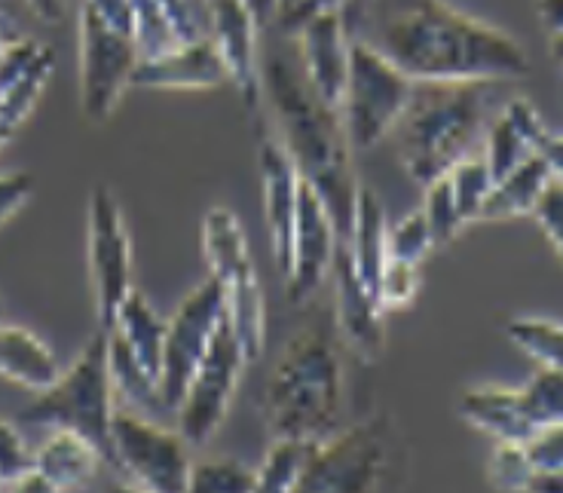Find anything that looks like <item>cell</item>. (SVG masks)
I'll list each match as a JSON object with an SVG mask.
<instances>
[{
    "label": "cell",
    "mask_w": 563,
    "mask_h": 493,
    "mask_svg": "<svg viewBox=\"0 0 563 493\" xmlns=\"http://www.w3.org/2000/svg\"><path fill=\"white\" fill-rule=\"evenodd\" d=\"M365 37L417 84H496L530 74L523 46L448 0H371Z\"/></svg>",
    "instance_id": "1"
},
{
    "label": "cell",
    "mask_w": 563,
    "mask_h": 493,
    "mask_svg": "<svg viewBox=\"0 0 563 493\" xmlns=\"http://www.w3.org/2000/svg\"><path fill=\"white\" fill-rule=\"evenodd\" d=\"M261 89L276 117V139L295 160L300 178L310 184L331 211L340 245L350 242L358 182L352 172V147L340 111L312 92L300 58L273 50L261 65Z\"/></svg>",
    "instance_id": "2"
},
{
    "label": "cell",
    "mask_w": 563,
    "mask_h": 493,
    "mask_svg": "<svg viewBox=\"0 0 563 493\" xmlns=\"http://www.w3.org/2000/svg\"><path fill=\"white\" fill-rule=\"evenodd\" d=\"M343 410V362L324 322L300 328L285 343L264 390V417L273 438L324 441Z\"/></svg>",
    "instance_id": "3"
},
{
    "label": "cell",
    "mask_w": 563,
    "mask_h": 493,
    "mask_svg": "<svg viewBox=\"0 0 563 493\" xmlns=\"http://www.w3.org/2000/svg\"><path fill=\"white\" fill-rule=\"evenodd\" d=\"M487 84H417L398 120V156L417 184L451 172L484 129Z\"/></svg>",
    "instance_id": "4"
},
{
    "label": "cell",
    "mask_w": 563,
    "mask_h": 493,
    "mask_svg": "<svg viewBox=\"0 0 563 493\" xmlns=\"http://www.w3.org/2000/svg\"><path fill=\"white\" fill-rule=\"evenodd\" d=\"M113 381L108 368V331H96L77 359L62 368L53 386H46L29 408L22 410V420L46 429H68L74 436L86 438L101 460L113 465L111 423H113Z\"/></svg>",
    "instance_id": "5"
},
{
    "label": "cell",
    "mask_w": 563,
    "mask_h": 493,
    "mask_svg": "<svg viewBox=\"0 0 563 493\" xmlns=\"http://www.w3.org/2000/svg\"><path fill=\"white\" fill-rule=\"evenodd\" d=\"M417 80L393 65L365 41H352L350 74L340 105V120L352 151H367L395 132L401 113L410 105Z\"/></svg>",
    "instance_id": "6"
},
{
    "label": "cell",
    "mask_w": 563,
    "mask_h": 493,
    "mask_svg": "<svg viewBox=\"0 0 563 493\" xmlns=\"http://www.w3.org/2000/svg\"><path fill=\"white\" fill-rule=\"evenodd\" d=\"M393 453V420L367 417L319 441L295 493H380Z\"/></svg>",
    "instance_id": "7"
},
{
    "label": "cell",
    "mask_w": 563,
    "mask_h": 493,
    "mask_svg": "<svg viewBox=\"0 0 563 493\" xmlns=\"http://www.w3.org/2000/svg\"><path fill=\"white\" fill-rule=\"evenodd\" d=\"M113 469L144 493H184L190 479V445L181 432L147 420L139 410H113Z\"/></svg>",
    "instance_id": "8"
},
{
    "label": "cell",
    "mask_w": 563,
    "mask_h": 493,
    "mask_svg": "<svg viewBox=\"0 0 563 493\" xmlns=\"http://www.w3.org/2000/svg\"><path fill=\"white\" fill-rule=\"evenodd\" d=\"M227 319L224 285L206 276L190 295L178 304V310L166 319V350H163V374H159V395L166 410L181 405L184 390L194 377L199 362L206 359L211 340Z\"/></svg>",
    "instance_id": "9"
},
{
    "label": "cell",
    "mask_w": 563,
    "mask_h": 493,
    "mask_svg": "<svg viewBox=\"0 0 563 493\" xmlns=\"http://www.w3.org/2000/svg\"><path fill=\"white\" fill-rule=\"evenodd\" d=\"M77 65H80V108L86 120H108L132 86L139 65L135 41L123 31L104 25L80 3L77 15Z\"/></svg>",
    "instance_id": "10"
},
{
    "label": "cell",
    "mask_w": 563,
    "mask_h": 493,
    "mask_svg": "<svg viewBox=\"0 0 563 493\" xmlns=\"http://www.w3.org/2000/svg\"><path fill=\"white\" fill-rule=\"evenodd\" d=\"M86 254L99 331H111L117 310L132 292V240L126 233L123 209L104 184H99L89 197Z\"/></svg>",
    "instance_id": "11"
},
{
    "label": "cell",
    "mask_w": 563,
    "mask_h": 493,
    "mask_svg": "<svg viewBox=\"0 0 563 493\" xmlns=\"http://www.w3.org/2000/svg\"><path fill=\"white\" fill-rule=\"evenodd\" d=\"M245 365L249 362L242 355L240 340L224 319V325L218 328V335L211 340L206 359L199 362L194 377L187 383L181 405L175 408L178 432L187 438V445H194V448L206 445L224 426Z\"/></svg>",
    "instance_id": "12"
},
{
    "label": "cell",
    "mask_w": 563,
    "mask_h": 493,
    "mask_svg": "<svg viewBox=\"0 0 563 493\" xmlns=\"http://www.w3.org/2000/svg\"><path fill=\"white\" fill-rule=\"evenodd\" d=\"M338 227L331 221V211L310 184L300 178L291 261H288V273H285V288L295 304L310 300L324 285L328 273H334L331 267L338 258Z\"/></svg>",
    "instance_id": "13"
},
{
    "label": "cell",
    "mask_w": 563,
    "mask_h": 493,
    "mask_svg": "<svg viewBox=\"0 0 563 493\" xmlns=\"http://www.w3.org/2000/svg\"><path fill=\"white\" fill-rule=\"evenodd\" d=\"M297 37V58L300 68L310 80L312 92L328 105L340 111L343 105V89H346V74H350V31L343 10L319 13L307 19L295 31Z\"/></svg>",
    "instance_id": "14"
},
{
    "label": "cell",
    "mask_w": 563,
    "mask_h": 493,
    "mask_svg": "<svg viewBox=\"0 0 563 493\" xmlns=\"http://www.w3.org/2000/svg\"><path fill=\"white\" fill-rule=\"evenodd\" d=\"M209 10V37L224 58L227 84L240 92L245 108H257L264 99L261 89V58H257V31L249 7L242 0H206Z\"/></svg>",
    "instance_id": "15"
},
{
    "label": "cell",
    "mask_w": 563,
    "mask_h": 493,
    "mask_svg": "<svg viewBox=\"0 0 563 493\" xmlns=\"http://www.w3.org/2000/svg\"><path fill=\"white\" fill-rule=\"evenodd\" d=\"M261 187H264V218H267L269 249L273 261L282 270V276L288 273L291 261V237H295V215L297 197H300V172L295 160L282 147L276 135H261Z\"/></svg>",
    "instance_id": "16"
},
{
    "label": "cell",
    "mask_w": 563,
    "mask_h": 493,
    "mask_svg": "<svg viewBox=\"0 0 563 493\" xmlns=\"http://www.w3.org/2000/svg\"><path fill=\"white\" fill-rule=\"evenodd\" d=\"M199 37H209L206 0H132V41L139 58L163 56Z\"/></svg>",
    "instance_id": "17"
},
{
    "label": "cell",
    "mask_w": 563,
    "mask_h": 493,
    "mask_svg": "<svg viewBox=\"0 0 563 493\" xmlns=\"http://www.w3.org/2000/svg\"><path fill=\"white\" fill-rule=\"evenodd\" d=\"M221 84H227V68L211 37L181 43L156 58H139L132 74V86L139 89L194 92V89H218Z\"/></svg>",
    "instance_id": "18"
},
{
    "label": "cell",
    "mask_w": 563,
    "mask_h": 493,
    "mask_svg": "<svg viewBox=\"0 0 563 493\" xmlns=\"http://www.w3.org/2000/svg\"><path fill=\"white\" fill-rule=\"evenodd\" d=\"M56 53L53 46L22 37L0 62V120L19 129L37 108L43 89L53 80Z\"/></svg>",
    "instance_id": "19"
},
{
    "label": "cell",
    "mask_w": 563,
    "mask_h": 493,
    "mask_svg": "<svg viewBox=\"0 0 563 493\" xmlns=\"http://www.w3.org/2000/svg\"><path fill=\"white\" fill-rule=\"evenodd\" d=\"M334 280H338V328L346 347H350L362 362H374L380 359L383 343H386V331H383V316L377 297L367 292L352 273V264L346 252L338 245V258H334Z\"/></svg>",
    "instance_id": "20"
},
{
    "label": "cell",
    "mask_w": 563,
    "mask_h": 493,
    "mask_svg": "<svg viewBox=\"0 0 563 493\" xmlns=\"http://www.w3.org/2000/svg\"><path fill=\"white\" fill-rule=\"evenodd\" d=\"M545 132L549 129L533 108V101H508L487 132V147H484V163L490 169L493 182H499L515 166H521L527 156H533L539 141L545 139Z\"/></svg>",
    "instance_id": "21"
},
{
    "label": "cell",
    "mask_w": 563,
    "mask_h": 493,
    "mask_svg": "<svg viewBox=\"0 0 563 493\" xmlns=\"http://www.w3.org/2000/svg\"><path fill=\"white\" fill-rule=\"evenodd\" d=\"M460 417L496 441L527 445L536 426L527 417L521 390L508 386H472L460 395Z\"/></svg>",
    "instance_id": "22"
},
{
    "label": "cell",
    "mask_w": 563,
    "mask_h": 493,
    "mask_svg": "<svg viewBox=\"0 0 563 493\" xmlns=\"http://www.w3.org/2000/svg\"><path fill=\"white\" fill-rule=\"evenodd\" d=\"M389 224H386V211L383 202L377 199L374 190L358 187V199H355V215H352V233L346 245H340L346 258H350L352 273L365 285L371 295L377 297V282L380 273L389 261Z\"/></svg>",
    "instance_id": "23"
},
{
    "label": "cell",
    "mask_w": 563,
    "mask_h": 493,
    "mask_svg": "<svg viewBox=\"0 0 563 493\" xmlns=\"http://www.w3.org/2000/svg\"><path fill=\"white\" fill-rule=\"evenodd\" d=\"M62 374L56 352L25 325L0 322V377L31 393H43Z\"/></svg>",
    "instance_id": "24"
},
{
    "label": "cell",
    "mask_w": 563,
    "mask_h": 493,
    "mask_svg": "<svg viewBox=\"0 0 563 493\" xmlns=\"http://www.w3.org/2000/svg\"><path fill=\"white\" fill-rule=\"evenodd\" d=\"M101 463V453L86 438L74 436L68 429H53V436L34 451V472L49 481L58 493L84 487L99 472Z\"/></svg>",
    "instance_id": "25"
},
{
    "label": "cell",
    "mask_w": 563,
    "mask_h": 493,
    "mask_svg": "<svg viewBox=\"0 0 563 493\" xmlns=\"http://www.w3.org/2000/svg\"><path fill=\"white\" fill-rule=\"evenodd\" d=\"M202 254H206L209 273L221 285L240 280L254 270L245 230H242L240 218L227 206H211L206 211V218H202Z\"/></svg>",
    "instance_id": "26"
},
{
    "label": "cell",
    "mask_w": 563,
    "mask_h": 493,
    "mask_svg": "<svg viewBox=\"0 0 563 493\" xmlns=\"http://www.w3.org/2000/svg\"><path fill=\"white\" fill-rule=\"evenodd\" d=\"M111 331H117L123 338L129 352L139 359V365L159 383L163 350H166V319L154 310V304L132 288L126 300H123V307L117 310Z\"/></svg>",
    "instance_id": "27"
},
{
    "label": "cell",
    "mask_w": 563,
    "mask_h": 493,
    "mask_svg": "<svg viewBox=\"0 0 563 493\" xmlns=\"http://www.w3.org/2000/svg\"><path fill=\"white\" fill-rule=\"evenodd\" d=\"M549 182L551 172L545 160L539 154L527 156L521 166H515L499 182H493L478 221H508L518 215H533L536 202L549 187Z\"/></svg>",
    "instance_id": "28"
},
{
    "label": "cell",
    "mask_w": 563,
    "mask_h": 493,
    "mask_svg": "<svg viewBox=\"0 0 563 493\" xmlns=\"http://www.w3.org/2000/svg\"><path fill=\"white\" fill-rule=\"evenodd\" d=\"M227 322L233 328V335L240 340V350L245 362H257L264 343H267V304L261 292L257 273H245L240 280L227 282Z\"/></svg>",
    "instance_id": "29"
},
{
    "label": "cell",
    "mask_w": 563,
    "mask_h": 493,
    "mask_svg": "<svg viewBox=\"0 0 563 493\" xmlns=\"http://www.w3.org/2000/svg\"><path fill=\"white\" fill-rule=\"evenodd\" d=\"M316 445L312 441H291V438H273L269 451L264 453V463L254 469L252 493H295Z\"/></svg>",
    "instance_id": "30"
},
{
    "label": "cell",
    "mask_w": 563,
    "mask_h": 493,
    "mask_svg": "<svg viewBox=\"0 0 563 493\" xmlns=\"http://www.w3.org/2000/svg\"><path fill=\"white\" fill-rule=\"evenodd\" d=\"M108 368H111L113 393H123L141 410H166L159 383L139 365L117 331H108Z\"/></svg>",
    "instance_id": "31"
},
{
    "label": "cell",
    "mask_w": 563,
    "mask_h": 493,
    "mask_svg": "<svg viewBox=\"0 0 563 493\" xmlns=\"http://www.w3.org/2000/svg\"><path fill=\"white\" fill-rule=\"evenodd\" d=\"M506 335L539 368H558V371H563L561 322H551V319H511L506 325Z\"/></svg>",
    "instance_id": "32"
},
{
    "label": "cell",
    "mask_w": 563,
    "mask_h": 493,
    "mask_svg": "<svg viewBox=\"0 0 563 493\" xmlns=\"http://www.w3.org/2000/svg\"><path fill=\"white\" fill-rule=\"evenodd\" d=\"M254 469L233 457H209L190 465L184 493H252Z\"/></svg>",
    "instance_id": "33"
},
{
    "label": "cell",
    "mask_w": 563,
    "mask_h": 493,
    "mask_svg": "<svg viewBox=\"0 0 563 493\" xmlns=\"http://www.w3.org/2000/svg\"><path fill=\"white\" fill-rule=\"evenodd\" d=\"M448 182H451L453 199L460 206V215H463L465 224L478 221L481 209H484L487 194H490L493 187V175L487 169V163H484V156H463L456 166H451Z\"/></svg>",
    "instance_id": "34"
},
{
    "label": "cell",
    "mask_w": 563,
    "mask_h": 493,
    "mask_svg": "<svg viewBox=\"0 0 563 493\" xmlns=\"http://www.w3.org/2000/svg\"><path fill=\"white\" fill-rule=\"evenodd\" d=\"M521 402L536 429L563 423V371L539 368L527 386H521Z\"/></svg>",
    "instance_id": "35"
},
{
    "label": "cell",
    "mask_w": 563,
    "mask_h": 493,
    "mask_svg": "<svg viewBox=\"0 0 563 493\" xmlns=\"http://www.w3.org/2000/svg\"><path fill=\"white\" fill-rule=\"evenodd\" d=\"M422 215L429 221V230H432V240L438 245H448L460 237V230L465 227L463 215H460V206L453 199L451 182H448V172L435 178V182L426 184V199H422Z\"/></svg>",
    "instance_id": "36"
},
{
    "label": "cell",
    "mask_w": 563,
    "mask_h": 493,
    "mask_svg": "<svg viewBox=\"0 0 563 493\" xmlns=\"http://www.w3.org/2000/svg\"><path fill=\"white\" fill-rule=\"evenodd\" d=\"M386 245H389V258H395V261L422 264L426 254L435 249V240H432V230H429L422 209H413L398 224L389 227Z\"/></svg>",
    "instance_id": "37"
},
{
    "label": "cell",
    "mask_w": 563,
    "mask_h": 493,
    "mask_svg": "<svg viewBox=\"0 0 563 493\" xmlns=\"http://www.w3.org/2000/svg\"><path fill=\"white\" fill-rule=\"evenodd\" d=\"M420 292V264L408 261H395L389 258L377 282V304L383 313L405 310L413 304V297Z\"/></svg>",
    "instance_id": "38"
},
{
    "label": "cell",
    "mask_w": 563,
    "mask_h": 493,
    "mask_svg": "<svg viewBox=\"0 0 563 493\" xmlns=\"http://www.w3.org/2000/svg\"><path fill=\"white\" fill-rule=\"evenodd\" d=\"M533 463L527 457L523 445L515 441H496V451L490 457V479L499 491L506 493H523L527 484L533 479Z\"/></svg>",
    "instance_id": "39"
},
{
    "label": "cell",
    "mask_w": 563,
    "mask_h": 493,
    "mask_svg": "<svg viewBox=\"0 0 563 493\" xmlns=\"http://www.w3.org/2000/svg\"><path fill=\"white\" fill-rule=\"evenodd\" d=\"M34 472V453L29 451L25 438L19 436L13 423L0 417V484H13Z\"/></svg>",
    "instance_id": "40"
},
{
    "label": "cell",
    "mask_w": 563,
    "mask_h": 493,
    "mask_svg": "<svg viewBox=\"0 0 563 493\" xmlns=\"http://www.w3.org/2000/svg\"><path fill=\"white\" fill-rule=\"evenodd\" d=\"M533 218L539 230L549 237L551 249H554V254H558V261H561L563 267V182L551 178L549 187L542 190V197L536 202Z\"/></svg>",
    "instance_id": "41"
},
{
    "label": "cell",
    "mask_w": 563,
    "mask_h": 493,
    "mask_svg": "<svg viewBox=\"0 0 563 493\" xmlns=\"http://www.w3.org/2000/svg\"><path fill=\"white\" fill-rule=\"evenodd\" d=\"M523 448L536 472H563V423L536 429Z\"/></svg>",
    "instance_id": "42"
},
{
    "label": "cell",
    "mask_w": 563,
    "mask_h": 493,
    "mask_svg": "<svg viewBox=\"0 0 563 493\" xmlns=\"http://www.w3.org/2000/svg\"><path fill=\"white\" fill-rule=\"evenodd\" d=\"M34 197V178L29 172H0V227Z\"/></svg>",
    "instance_id": "43"
},
{
    "label": "cell",
    "mask_w": 563,
    "mask_h": 493,
    "mask_svg": "<svg viewBox=\"0 0 563 493\" xmlns=\"http://www.w3.org/2000/svg\"><path fill=\"white\" fill-rule=\"evenodd\" d=\"M350 0H297L295 7H288L285 13H279V29L285 31V34H295L307 19H312V15L319 13H331V10H343Z\"/></svg>",
    "instance_id": "44"
},
{
    "label": "cell",
    "mask_w": 563,
    "mask_h": 493,
    "mask_svg": "<svg viewBox=\"0 0 563 493\" xmlns=\"http://www.w3.org/2000/svg\"><path fill=\"white\" fill-rule=\"evenodd\" d=\"M84 7L92 15H99L104 25L132 37V0H84Z\"/></svg>",
    "instance_id": "45"
},
{
    "label": "cell",
    "mask_w": 563,
    "mask_h": 493,
    "mask_svg": "<svg viewBox=\"0 0 563 493\" xmlns=\"http://www.w3.org/2000/svg\"><path fill=\"white\" fill-rule=\"evenodd\" d=\"M536 154L545 160V166H549L551 178H558V182H563V135L545 132V139L539 141Z\"/></svg>",
    "instance_id": "46"
},
{
    "label": "cell",
    "mask_w": 563,
    "mask_h": 493,
    "mask_svg": "<svg viewBox=\"0 0 563 493\" xmlns=\"http://www.w3.org/2000/svg\"><path fill=\"white\" fill-rule=\"evenodd\" d=\"M22 37H29V34L19 29V22H15L10 10H3V7H0V62L7 58V53H10Z\"/></svg>",
    "instance_id": "47"
},
{
    "label": "cell",
    "mask_w": 563,
    "mask_h": 493,
    "mask_svg": "<svg viewBox=\"0 0 563 493\" xmlns=\"http://www.w3.org/2000/svg\"><path fill=\"white\" fill-rule=\"evenodd\" d=\"M536 13L549 34H563V0H539Z\"/></svg>",
    "instance_id": "48"
},
{
    "label": "cell",
    "mask_w": 563,
    "mask_h": 493,
    "mask_svg": "<svg viewBox=\"0 0 563 493\" xmlns=\"http://www.w3.org/2000/svg\"><path fill=\"white\" fill-rule=\"evenodd\" d=\"M31 13L37 15L46 25H58L65 19V0H25Z\"/></svg>",
    "instance_id": "49"
},
{
    "label": "cell",
    "mask_w": 563,
    "mask_h": 493,
    "mask_svg": "<svg viewBox=\"0 0 563 493\" xmlns=\"http://www.w3.org/2000/svg\"><path fill=\"white\" fill-rule=\"evenodd\" d=\"M245 7H249V13L254 15V22L264 29L269 22H276L279 19V10H282V0H242Z\"/></svg>",
    "instance_id": "50"
},
{
    "label": "cell",
    "mask_w": 563,
    "mask_h": 493,
    "mask_svg": "<svg viewBox=\"0 0 563 493\" xmlns=\"http://www.w3.org/2000/svg\"><path fill=\"white\" fill-rule=\"evenodd\" d=\"M523 493H563V472H533Z\"/></svg>",
    "instance_id": "51"
},
{
    "label": "cell",
    "mask_w": 563,
    "mask_h": 493,
    "mask_svg": "<svg viewBox=\"0 0 563 493\" xmlns=\"http://www.w3.org/2000/svg\"><path fill=\"white\" fill-rule=\"evenodd\" d=\"M10 493H58L49 481H43L37 472H29L25 479H19L10 484Z\"/></svg>",
    "instance_id": "52"
},
{
    "label": "cell",
    "mask_w": 563,
    "mask_h": 493,
    "mask_svg": "<svg viewBox=\"0 0 563 493\" xmlns=\"http://www.w3.org/2000/svg\"><path fill=\"white\" fill-rule=\"evenodd\" d=\"M549 53H551V58H554V62H558V65L563 68V34H551Z\"/></svg>",
    "instance_id": "53"
},
{
    "label": "cell",
    "mask_w": 563,
    "mask_h": 493,
    "mask_svg": "<svg viewBox=\"0 0 563 493\" xmlns=\"http://www.w3.org/2000/svg\"><path fill=\"white\" fill-rule=\"evenodd\" d=\"M13 135H15V129L10 127V123H3V120H0V151H3V147L13 141Z\"/></svg>",
    "instance_id": "54"
},
{
    "label": "cell",
    "mask_w": 563,
    "mask_h": 493,
    "mask_svg": "<svg viewBox=\"0 0 563 493\" xmlns=\"http://www.w3.org/2000/svg\"><path fill=\"white\" fill-rule=\"evenodd\" d=\"M108 493H144V491H141V487H135V484H113Z\"/></svg>",
    "instance_id": "55"
},
{
    "label": "cell",
    "mask_w": 563,
    "mask_h": 493,
    "mask_svg": "<svg viewBox=\"0 0 563 493\" xmlns=\"http://www.w3.org/2000/svg\"><path fill=\"white\" fill-rule=\"evenodd\" d=\"M0 322H7V304H3V297H0Z\"/></svg>",
    "instance_id": "56"
},
{
    "label": "cell",
    "mask_w": 563,
    "mask_h": 493,
    "mask_svg": "<svg viewBox=\"0 0 563 493\" xmlns=\"http://www.w3.org/2000/svg\"><path fill=\"white\" fill-rule=\"evenodd\" d=\"M295 3H297V0H282V10H279V13H285V10H288V7H295Z\"/></svg>",
    "instance_id": "57"
},
{
    "label": "cell",
    "mask_w": 563,
    "mask_h": 493,
    "mask_svg": "<svg viewBox=\"0 0 563 493\" xmlns=\"http://www.w3.org/2000/svg\"><path fill=\"white\" fill-rule=\"evenodd\" d=\"M561 92H563V84H561Z\"/></svg>",
    "instance_id": "58"
}]
</instances>
